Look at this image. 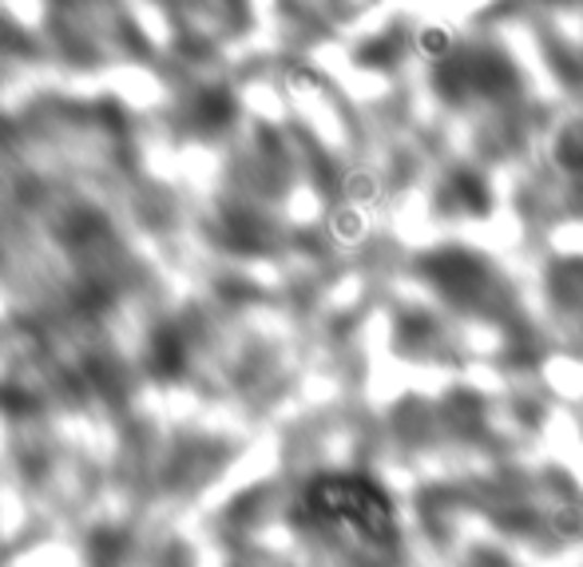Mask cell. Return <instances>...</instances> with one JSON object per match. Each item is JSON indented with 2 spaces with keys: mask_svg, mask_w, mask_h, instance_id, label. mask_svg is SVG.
Instances as JSON below:
<instances>
[{
  "mask_svg": "<svg viewBox=\"0 0 583 567\" xmlns=\"http://www.w3.org/2000/svg\"><path fill=\"white\" fill-rule=\"evenodd\" d=\"M297 528L353 552H393L401 540L397 504L381 480L365 472H318L309 476L290 508Z\"/></svg>",
  "mask_w": 583,
  "mask_h": 567,
  "instance_id": "cell-1",
  "label": "cell"
}]
</instances>
